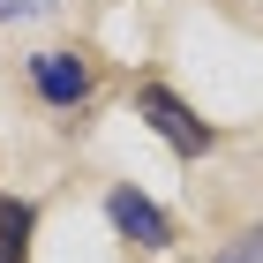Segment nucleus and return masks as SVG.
<instances>
[{"label":"nucleus","mask_w":263,"mask_h":263,"mask_svg":"<svg viewBox=\"0 0 263 263\" xmlns=\"http://www.w3.org/2000/svg\"><path fill=\"white\" fill-rule=\"evenodd\" d=\"M30 256V203H0V263Z\"/></svg>","instance_id":"4"},{"label":"nucleus","mask_w":263,"mask_h":263,"mask_svg":"<svg viewBox=\"0 0 263 263\" xmlns=\"http://www.w3.org/2000/svg\"><path fill=\"white\" fill-rule=\"evenodd\" d=\"M53 0H0V23H15V15H45Z\"/></svg>","instance_id":"6"},{"label":"nucleus","mask_w":263,"mask_h":263,"mask_svg":"<svg viewBox=\"0 0 263 263\" xmlns=\"http://www.w3.org/2000/svg\"><path fill=\"white\" fill-rule=\"evenodd\" d=\"M136 113L151 128H158L165 143H173V151H211V128L196 121V113H188L181 98H173V90H158V83H151V90H136Z\"/></svg>","instance_id":"1"},{"label":"nucleus","mask_w":263,"mask_h":263,"mask_svg":"<svg viewBox=\"0 0 263 263\" xmlns=\"http://www.w3.org/2000/svg\"><path fill=\"white\" fill-rule=\"evenodd\" d=\"M30 83H38V98H53V105L90 98V68H83L76 53H38V61H30Z\"/></svg>","instance_id":"3"},{"label":"nucleus","mask_w":263,"mask_h":263,"mask_svg":"<svg viewBox=\"0 0 263 263\" xmlns=\"http://www.w3.org/2000/svg\"><path fill=\"white\" fill-rule=\"evenodd\" d=\"M105 211H113V226H121V233H128L136 248H165V241H173L165 211H158V203H143L136 188H113V203H105Z\"/></svg>","instance_id":"2"},{"label":"nucleus","mask_w":263,"mask_h":263,"mask_svg":"<svg viewBox=\"0 0 263 263\" xmlns=\"http://www.w3.org/2000/svg\"><path fill=\"white\" fill-rule=\"evenodd\" d=\"M218 263H263V226H256V233H241V241L226 248V256H218Z\"/></svg>","instance_id":"5"}]
</instances>
